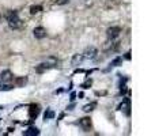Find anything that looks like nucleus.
Returning a JSON list of instances; mask_svg holds the SVG:
<instances>
[{
	"instance_id": "nucleus-1",
	"label": "nucleus",
	"mask_w": 155,
	"mask_h": 136,
	"mask_svg": "<svg viewBox=\"0 0 155 136\" xmlns=\"http://www.w3.org/2000/svg\"><path fill=\"white\" fill-rule=\"evenodd\" d=\"M6 18H7V22H8V26L11 29L16 30L19 27H22V20H20V18L18 16V14L15 11H8L6 14Z\"/></svg>"
},
{
	"instance_id": "nucleus-2",
	"label": "nucleus",
	"mask_w": 155,
	"mask_h": 136,
	"mask_svg": "<svg viewBox=\"0 0 155 136\" xmlns=\"http://www.w3.org/2000/svg\"><path fill=\"white\" fill-rule=\"evenodd\" d=\"M120 33H121V27L120 26H112L106 30V36L109 39H114L120 36Z\"/></svg>"
},
{
	"instance_id": "nucleus-3",
	"label": "nucleus",
	"mask_w": 155,
	"mask_h": 136,
	"mask_svg": "<svg viewBox=\"0 0 155 136\" xmlns=\"http://www.w3.org/2000/svg\"><path fill=\"white\" fill-rule=\"evenodd\" d=\"M82 55H83L84 58H95V56L98 55V50H97V48H94V46H87Z\"/></svg>"
},
{
	"instance_id": "nucleus-4",
	"label": "nucleus",
	"mask_w": 155,
	"mask_h": 136,
	"mask_svg": "<svg viewBox=\"0 0 155 136\" xmlns=\"http://www.w3.org/2000/svg\"><path fill=\"white\" fill-rule=\"evenodd\" d=\"M33 34H34V37H36L37 39H42L46 37V30H45V27L38 26L33 30Z\"/></svg>"
},
{
	"instance_id": "nucleus-5",
	"label": "nucleus",
	"mask_w": 155,
	"mask_h": 136,
	"mask_svg": "<svg viewBox=\"0 0 155 136\" xmlns=\"http://www.w3.org/2000/svg\"><path fill=\"white\" fill-rule=\"evenodd\" d=\"M12 79L14 76L11 74V71H8V69H6V71H3L0 74V82H3V83H10Z\"/></svg>"
},
{
	"instance_id": "nucleus-6",
	"label": "nucleus",
	"mask_w": 155,
	"mask_h": 136,
	"mask_svg": "<svg viewBox=\"0 0 155 136\" xmlns=\"http://www.w3.org/2000/svg\"><path fill=\"white\" fill-rule=\"evenodd\" d=\"M38 114H39V106H38V105H36V104L30 105V109H29L30 118H31V120H34V118H37V117H38Z\"/></svg>"
},
{
	"instance_id": "nucleus-7",
	"label": "nucleus",
	"mask_w": 155,
	"mask_h": 136,
	"mask_svg": "<svg viewBox=\"0 0 155 136\" xmlns=\"http://www.w3.org/2000/svg\"><path fill=\"white\" fill-rule=\"evenodd\" d=\"M79 123H80L82 128H83V129H86V131L91 128V118H90V117H83V118H80V121H79Z\"/></svg>"
},
{
	"instance_id": "nucleus-8",
	"label": "nucleus",
	"mask_w": 155,
	"mask_h": 136,
	"mask_svg": "<svg viewBox=\"0 0 155 136\" xmlns=\"http://www.w3.org/2000/svg\"><path fill=\"white\" fill-rule=\"evenodd\" d=\"M83 58H84L83 55H79V53H78V55H74V57H72V60H71V64L74 65V67H78V65L83 61Z\"/></svg>"
},
{
	"instance_id": "nucleus-9",
	"label": "nucleus",
	"mask_w": 155,
	"mask_h": 136,
	"mask_svg": "<svg viewBox=\"0 0 155 136\" xmlns=\"http://www.w3.org/2000/svg\"><path fill=\"white\" fill-rule=\"evenodd\" d=\"M23 135L25 136H37V135H39V129L36 128V126H30L29 129L23 132Z\"/></svg>"
},
{
	"instance_id": "nucleus-10",
	"label": "nucleus",
	"mask_w": 155,
	"mask_h": 136,
	"mask_svg": "<svg viewBox=\"0 0 155 136\" xmlns=\"http://www.w3.org/2000/svg\"><path fill=\"white\" fill-rule=\"evenodd\" d=\"M120 110H123V112H125L126 114H129V101L128 99H124L123 102H121V105L118 106Z\"/></svg>"
},
{
	"instance_id": "nucleus-11",
	"label": "nucleus",
	"mask_w": 155,
	"mask_h": 136,
	"mask_svg": "<svg viewBox=\"0 0 155 136\" xmlns=\"http://www.w3.org/2000/svg\"><path fill=\"white\" fill-rule=\"evenodd\" d=\"M41 11H42L41 6H31L30 7V14H31V15H36V14L41 12Z\"/></svg>"
},
{
	"instance_id": "nucleus-12",
	"label": "nucleus",
	"mask_w": 155,
	"mask_h": 136,
	"mask_svg": "<svg viewBox=\"0 0 155 136\" xmlns=\"http://www.w3.org/2000/svg\"><path fill=\"white\" fill-rule=\"evenodd\" d=\"M44 117H45V120L53 118V117H55V112H53V110H50V109H48V110L45 112V114H44Z\"/></svg>"
},
{
	"instance_id": "nucleus-13",
	"label": "nucleus",
	"mask_w": 155,
	"mask_h": 136,
	"mask_svg": "<svg viewBox=\"0 0 155 136\" xmlns=\"http://www.w3.org/2000/svg\"><path fill=\"white\" fill-rule=\"evenodd\" d=\"M95 106H97V104H95V102H91V104L83 106V110H84V112H91V110H94V107H95Z\"/></svg>"
},
{
	"instance_id": "nucleus-14",
	"label": "nucleus",
	"mask_w": 155,
	"mask_h": 136,
	"mask_svg": "<svg viewBox=\"0 0 155 136\" xmlns=\"http://www.w3.org/2000/svg\"><path fill=\"white\" fill-rule=\"evenodd\" d=\"M121 63H123V57H116L113 61L110 63V65H113V67H118Z\"/></svg>"
},
{
	"instance_id": "nucleus-15",
	"label": "nucleus",
	"mask_w": 155,
	"mask_h": 136,
	"mask_svg": "<svg viewBox=\"0 0 155 136\" xmlns=\"http://www.w3.org/2000/svg\"><path fill=\"white\" fill-rule=\"evenodd\" d=\"M27 82V78H18L16 79V86H22Z\"/></svg>"
},
{
	"instance_id": "nucleus-16",
	"label": "nucleus",
	"mask_w": 155,
	"mask_h": 136,
	"mask_svg": "<svg viewBox=\"0 0 155 136\" xmlns=\"http://www.w3.org/2000/svg\"><path fill=\"white\" fill-rule=\"evenodd\" d=\"M91 83H93V82H91V79H87V80L82 84V87H83V88H88L91 86Z\"/></svg>"
},
{
	"instance_id": "nucleus-17",
	"label": "nucleus",
	"mask_w": 155,
	"mask_h": 136,
	"mask_svg": "<svg viewBox=\"0 0 155 136\" xmlns=\"http://www.w3.org/2000/svg\"><path fill=\"white\" fill-rule=\"evenodd\" d=\"M68 1L69 0H56V4L57 6H65V4H68Z\"/></svg>"
},
{
	"instance_id": "nucleus-18",
	"label": "nucleus",
	"mask_w": 155,
	"mask_h": 136,
	"mask_svg": "<svg viewBox=\"0 0 155 136\" xmlns=\"http://www.w3.org/2000/svg\"><path fill=\"white\" fill-rule=\"evenodd\" d=\"M125 58H126V60H131V52L126 53V55H125Z\"/></svg>"
},
{
	"instance_id": "nucleus-19",
	"label": "nucleus",
	"mask_w": 155,
	"mask_h": 136,
	"mask_svg": "<svg viewBox=\"0 0 155 136\" xmlns=\"http://www.w3.org/2000/svg\"><path fill=\"white\" fill-rule=\"evenodd\" d=\"M3 22V15H1V14H0V23Z\"/></svg>"
}]
</instances>
